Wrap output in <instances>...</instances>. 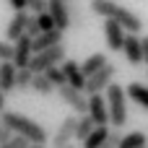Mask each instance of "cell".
I'll list each match as a JSON object with an SVG mask.
<instances>
[{
	"mask_svg": "<svg viewBox=\"0 0 148 148\" xmlns=\"http://www.w3.org/2000/svg\"><path fill=\"white\" fill-rule=\"evenodd\" d=\"M88 8H91V13H96V16H101V18H114L117 23L125 26L127 34H140V31H143V18H140L138 13H133L130 8L114 3V0H91Z\"/></svg>",
	"mask_w": 148,
	"mask_h": 148,
	"instance_id": "cell-1",
	"label": "cell"
},
{
	"mask_svg": "<svg viewBox=\"0 0 148 148\" xmlns=\"http://www.w3.org/2000/svg\"><path fill=\"white\" fill-rule=\"evenodd\" d=\"M0 117H3V125H5L8 130H13V135H23V138H29V140L36 143V146H47L49 138H52V135H47V130H44L39 122H34V120L26 117V114L3 112Z\"/></svg>",
	"mask_w": 148,
	"mask_h": 148,
	"instance_id": "cell-2",
	"label": "cell"
},
{
	"mask_svg": "<svg viewBox=\"0 0 148 148\" xmlns=\"http://www.w3.org/2000/svg\"><path fill=\"white\" fill-rule=\"evenodd\" d=\"M107 104H109V125L114 130H122L127 125V91L120 83H112L107 88Z\"/></svg>",
	"mask_w": 148,
	"mask_h": 148,
	"instance_id": "cell-3",
	"label": "cell"
},
{
	"mask_svg": "<svg viewBox=\"0 0 148 148\" xmlns=\"http://www.w3.org/2000/svg\"><path fill=\"white\" fill-rule=\"evenodd\" d=\"M65 60H68V55H65V44H57V47H49V49H44V52H36V55L31 57L29 68H31V73H47L49 68L62 65Z\"/></svg>",
	"mask_w": 148,
	"mask_h": 148,
	"instance_id": "cell-4",
	"label": "cell"
},
{
	"mask_svg": "<svg viewBox=\"0 0 148 148\" xmlns=\"http://www.w3.org/2000/svg\"><path fill=\"white\" fill-rule=\"evenodd\" d=\"M78 120H81V114H68L62 122H60V127L55 130V135L49 138V146L52 148H65L70 146L73 140H75V130H78Z\"/></svg>",
	"mask_w": 148,
	"mask_h": 148,
	"instance_id": "cell-5",
	"label": "cell"
},
{
	"mask_svg": "<svg viewBox=\"0 0 148 148\" xmlns=\"http://www.w3.org/2000/svg\"><path fill=\"white\" fill-rule=\"evenodd\" d=\"M57 94H60V99L75 112V114H88V94L86 91H81V88H73V86H60L57 88Z\"/></svg>",
	"mask_w": 148,
	"mask_h": 148,
	"instance_id": "cell-6",
	"label": "cell"
},
{
	"mask_svg": "<svg viewBox=\"0 0 148 148\" xmlns=\"http://www.w3.org/2000/svg\"><path fill=\"white\" fill-rule=\"evenodd\" d=\"M114 75H117V68L109 62V65H104L99 73H94L88 81H86V94L91 96V94H101V91H107L112 83H114Z\"/></svg>",
	"mask_w": 148,
	"mask_h": 148,
	"instance_id": "cell-7",
	"label": "cell"
},
{
	"mask_svg": "<svg viewBox=\"0 0 148 148\" xmlns=\"http://www.w3.org/2000/svg\"><path fill=\"white\" fill-rule=\"evenodd\" d=\"M104 39H107V47L112 52H122L125 47V39H127V31L122 23H117L114 18H104Z\"/></svg>",
	"mask_w": 148,
	"mask_h": 148,
	"instance_id": "cell-8",
	"label": "cell"
},
{
	"mask_svg": "<svg viewBox=\"0 0 148 148\" xmlns=\"http://www.w3.org/2000/svg\"><path fill=\"white\" fill-rule=\"evenodd\" d=\"M88 117L99 127L109 125V104H107V96H101V94H91L88 96Z\"/></svg>",
	"mask_w": 148,
	"mask_h": 148,
	"instance_id": "cell-9",
	"label": "cell"
},
{
	"mask_svg": "<svg viewBox=\"0 0 148 148\" xmlns=\"http://www.w3.org/2000/svg\"><path fill=\"white\" fill-rule=\"evenodd\" d=\"M29 18H31L29 10H18V13H13V18H10L8 26H5V39H8V42H18V39L26 34Z\"/></svg>",
	"mask_w": 148,
	"mask_h": 148,
	"instance_id": "cell-10",
	"label": "cell"
},
{
	"mask_svg": "<svg viewBox=\"0 0 148 148\" xmlns=\"http://www.w3.org/2000/svg\"><path fill=\"white\" fill-rule=\"evenodd\" d=\"M16 44V55H13V65L16 68H29V62H31V57H34V39L29 36V34H23L18 42H13Z\"/></svg>",
	"mask_w": 148,
	"mask_h": 148,
	"instance_id": "cell-11",
	"label": "cell"
},
{
	"mask_svg": "<svg viewBox=\"0 0 148 148\" xmlns=\"http://www.w3.org/2000/svg\"><path fill=\"white\" fill-rule=\"evenodd\" d=\"M62 73H65V78H68V86H73V88H81V91H86V75H83V70H81V62H75V60H65L62 65Z\"/></svg>",
	"mask_w": 148,
	"mask_h": 148,
	"instance_id": "cell-12",
	"label": "cell"
},
{
	"mask_svg": "<svg viewBox=\"0 0 148 148\" xmlns=\"http://www.w3.org/2000/svg\"><path fill=\"white\" fill-rule=\"evenodd\" d=\"M49 16L55 18V26L60 29V31H68L70 26H73V21H70V13H68V3L65 0H49Z\"/></svg>",
	"mask_w": 148,
	"mask_h": 148,
	"instance_id": "cell-13",
	"label": "cell"
},
{
	"mask_svg": "<svg viewBox=\"0 0 148 148\" xmlns=\"http://www.w3.org/2000/svg\"><path fill=\"white\" fill-rule=\"evenodd\" d=\"M122 52H125V57H127L130 65H140V62H143V39H140L138 34H127Z\"/></svg>",
	"mask_w": 148,
	"mask_h": 148,
	"instance_id": "cell-14",
	"label": "cell"
},
{
	"mask_svg": "<svg viewBox=\"0 0 148 148\" xmlns=\"http://www.w3.org/2000/svg\"><path fill=\"white\" fill-rule=\"evenodd\" d=\"M18 83V68L13 62H0V88L3 94H13Z\"/></svg>",
	"mask_w": 148,
	"mask_h": 148,
	"instance_id": "cell-15",
	"label": "cell"
},
{
	"mask_svg": "<svg viewBox=\"0 0 148 148\" xmlns=\"http://www.w3.org/2000/svg\"><path fill=\"white\" fill-rule=\"evenodd\" d=\"M62 34H65V31H60V29H52V31L39 34V36L34 39V55H36V52H44V49H49V47L62 44Z\"/></svg>",
	"mask_w": 148,
	"mask_h": 148,
	"instance_id": "cell-16",
	"label": "cell"
},
{
	"mask_svg": "<svg viewBox=\"0 0 148 148\" xmlns=\"http://www.w3.org/2000/svg\"><path fill=\"white\" fill-rule=\"evenodd\" d=\"M104 65H109L107 55H104V52H94V55H88V57L81 62V70H83V75H86V78H91V75H94V73H99Z\"/></svg>",
	"mask_w": 148,
	"mask_h": 148,
	"instance_id": "cell-17",
	"label": "cell"
},
{
	"mask_svg": "<svg viewBox=\"0 0 148 148\" xmlns=\"http://www.w3.org/2000/svg\"><path fill=\"white\" fill-rule=\"evenodd\" d=\"M125 91H127V99H133L138 107L148 109V86H146V83L133 81V83H127V86H125Z\"/></svg>",
	"mask_w": 148,
	"mask_h": 148,
	"instance_id": "cell-18",
	"label": "cell"
},
{
	"mask_svg": "<svg viewBox=\"0 0 148 148\" xmlns=\"http://www.w3.org/2000/svg\"><path fill=\"white\" fill-rule=\"evenodd\" d=\"M31 91L39 94V96H49L55 91V83L44 75V73H34V83H31Z\"/></svg>",
	"mask_w": 148,
	"mask_h": 148,
	"instance_id": "cell-19",
	"label": "cell"
},
{
	"mask_svg": "<svg viewBox=\"0 0 148 148\" xmlns=\"http://www.w3.org/2000/svg\"><path fill=\"white\" fill-rule=\"evenodd\" d=\"M94 130H96V122H94L88 114H81V120H78V130H75V140L83 146V143H86V138H88Z\"/></svg>",
	"mask_w": 148,
	"mask_h": 148,
	"instance_id": "cell-20",
	"label": "cell"
},
{
	"mask_svg": "<svg viewBox=\"0 0 148 148\" xmlns=\"http://www.w3.org/2000/svg\"><path fill=\"white\" fill-rule=\"evenodd\" d=\"M120 148H148L146 133H140V130H133V133L122 135V143H120Z\"/></svg>",
	"mask_w": 148,
	"mask_h": 148,
	"instance_id": "cell-21",
	"label": "cell"
},
{
	"mask_svg": "<svg viewBox=\"0 0 148 148\" xmlns=\"http://www.w3.org/2000/svg\"><path fill=\"white\" fill-rule=\"evenodd\" d=\"M109 133H112V130H109V125H104V127H99V125H96V130L86 138L83 148H101V146H104V140L109 138Z\"/></svg>",
	"mask_w": 148,
	"mask_h": 148,
	"instance_id": "cell-22",
	"label": "cell"
},
{
	"mask_svg": "<svg viewBox=\"0 0 148 148\" xmlns=\"http://www.w3.org/2000/svg\"><path fill=\"white\" fill-rule=\"evenodd\" d=\"M68 3V13H70V21H73V26L75 29H81L83 23H86V13H83V5H81V0H65Z\"/></svg>",
	"mask_w": 148,
	"mask_h": 148,
	"instance_id": "cell-23",
	"label": "cell"
},
{
	"mask_svg": "<svg viewBox=\"0 0 148 148\" xmlns=\"http://www.w3.org/2000/svg\"><path fill=\"white\" fill-rule=\"evenodd\" d=\"M34 83V73L31 68H18V83H16V91H29Z\"/></svg>",
	"mask_w": 148,
	"mask_h": 148,
	"instance_id": "cell-24",
	"label": "cell"
},
{
	"mask_svg": "<svg viewBox=\"0 0 148 148\" xmlns=\"http://www.w3.org/2000/svg\"><path fill=\"white\" fill-rule=\"evenodd\" d=\"M44 75H47V78H49V81L55 83V88H60V86H65V83H68V78H65V73H62V68H60V65L49 68V70H47Z\"/></svg>",
	"mask_w": 148,
	"mask_h": 148,
	"instance_id": "cell-25",
	"label": "cell"
},
{
	"mask_svg": "<svg viewBox=\"0 0 148 148\" xmlns=\"http://www.w3.org/2000/svg\"><path fill=\"white\" fill-rule=\"evenodd\" d=\"M13 55H16V44L8 39H0V62H13Z\"/></svg>",
	"mask_w": 148,
	"mask_h": 148,
	"instance_id": "cell-26",
	"label": "cell"
},
{
	"mask_svg": "<svg viewBox=\"0 0 148 148\" xmlns=\"http://www.w3.org/2000/svg\"><path fill=\"white\" fill-rule=\"evenodd\" d=\"M47 8H49V0H29V3H26V10H29L31 16L47 13Z\"/></svg>",
	"mask_w": 148,
	"mask_h": 148,
	"instance_id": "cell-27",
	"label": "cell"
},
{
	"mask_svg": "<svg viewBox=\"0 0 148 148\" xmlns=\"http://www.w3.org/2000/svg\"><path fill=\"white\" fill-rule=\"evenodd\" d=\"M29 146H34L29 138H23V135H13L8 143H3L0 148H29Z\"/></svg>",
	"mask_w": 148,
	"mask_h": 148,
	"instance_id": "cell-28",
	"label": "cell"
},
{
	"mask_svg": "<svg viewBox=\"0 0 148 148\" xmlns=\"http://www.w3.org/2000/svg\"><path fill=\"white\" fill-rule=\"evenodd\" d=\"M36 21H39V29H42V34H44V31H52V29H57V26H55V18L49 16V10H47V13H42V16H36Z\"/></svg>",
	"mask_w": 148,
	"mask_h": 148,
	"instance_id": "cell-29",
	"label": "cell"
},
{
	"mask_svg": "<svg viewBox=\"0 0 148 148\" xmlns=\"http://www.w3.org/2000/svg\"><path fill=\"white\" fill-rule=\"evenodd\" d=\"M120 143H122V133L112 127V133H109V138L104 140V146H101V148H120Z\"/></svg>",
	"mask_w": 148,
	"mask_h": 148,
	"instance_id": "cell-30",
	"label": "cell"
},
{
	"mask_svg": "<svg viewBox=\"0 0 148 148\" xmlns=\"http://www.w3.org/2000/svg\"><path fill=\"white\" fill-rule=\"evenodd\" d=\"M26 34H29L31 39H36V36L42 34V29H39V21H36V16H31V18H29V26H26Z\"/></svg>",
	"mask_w": 148,
	"mask_h": 148,
	"instance_id": "cell-31",
	"label": "cell"
},
{
	"mask_svg": "<svg viewBox=\"0 0 148 148\" xmlns=\"http://www.w3.org/2000/svg\"><path fill=\"white\" fill-rule=\"evenodd\" d=\"M10 138H13V130H8V127L3 125V127H0V146H3V143H8Z\"/></svg>",
	"mask_w": 148,
	"mask_h": 148,
	"instance_id": "cell-32",
	"label": "cell"
},
{
	"mask_svg": "<svg viewBox=\"0 0 148 148\" xmlns=\"http://www.w3.org/2000/svg\"><path fill=\"white\" fill-rule=\"evenodd\" d=\"M8 3H10V8L18 13V10H26V3H29V0H8Z\"/></svg>",
	"mask_w": 148,
	"mask_h": 148,
	"instance_id": "cell-33",
	"label": "cell"
},
{
	"mask_svg": "<svg viewBox=\"0 0 148 148\" xmlns=\"http://www.w3.org/2000/svg\"><path fill=\"white\" fill-rule=\"evenodd\" d=\"M143 39V62L148 65V36H140Z\"/></svg>",
	"mask_w": 148,
	"mask_h": 148,
	"instance_id": "cell-34",
	"label": "cell"
},
{
	"mask_svg": "<svg viewBox=\"0 0 148 148\" xmlns=\"http://www.w3.org/2000/svg\"><path fill=\"white\" fill-rule=\"evenodd\" d=\"M5 107V94H3V88H0V109Z\"/></svg>",
	"mask_w": 148,
	"mask_h": 148,
	"instance_id": "cell-35",
	"label": "cell"
},
{
	"mask_svg": "<svg viewBox=\"0 0 148 148\" xmlns=\"http://www.w3.org/2000/svg\"><path fill=\"white\" fill-rule=\"evenodd\" d=\"M65 148H83V146H73V143H70V146H65Z\"/></svg>",
	"mask_w": 148,
	"mask_h": 148,
	"instance_id": "cell-36",
	"label": "cell"
},
{
	"mask_svg": "<svg viewBox=\"0 0 148 148\" xmlns=\"http://www.w3.org/2000/svg\"><path fill=\"white\" fill-rule=\"evenodd\" d=\"M29 148H47V146H36V143H34V146H29Z\"/></svg>",
	"mask_w": 148,
	"mask_h": 148,
	"instance_id": "cell-37",
	"label": "cell"
},
{
	"mask_svg": "<svg viewBox=\"0 0 148 148\" xmlns=\"http://www.w3.org/2000/svg\"><path fill=\"white\" fill-rule=\"evenodd\" d=\"M0 127H3V117H0Z\"/></svg>",
	"mask_w": 148,
	"mask_h": 148,
	"instance_id": "cell-38",
	"label": "cell"
}]
</instances>
